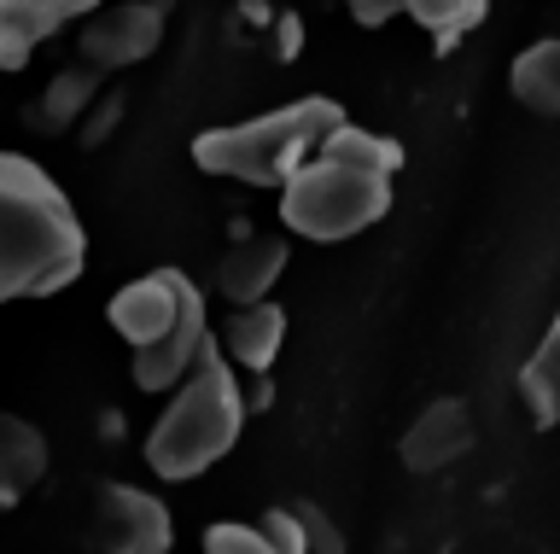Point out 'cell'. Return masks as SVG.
Masks as SVG:
<instances>
[{
    "label": "cell",
    "instance_id": "ffe728a7",
    "mask_svg": "<svg viewBox=\"0 0 560 554\" xmlns=\"http://www.w3.org/2000/svg\"><path fill=\"white\" fill-rule=\"evenodd\" d=\"M257 531L269 537L280 554H310V543H304V519H298V508H269V514L257 519Z\"/></svg>",
    "mask_w": 560,
    "mask_h": 554
},
{
    "label": "cell",
    "instance_id": "3957f363",
    "mask_svg": "<svg viewBox=\"0 0 560 554\" xmlns=\"http://www.w3.org/2000/svg\"><path fill=\"white\" fill-rule=\"evenodd\" d=\"M345 123V111L332 99H298V106L262 111L252 123H222L205 129L192 141V164L205 176L222 181H245V187H287L304 169L322 141Z\"/></svg>",
    "mask_w": 560,
    "mask_h": 554
},
{
    "label": "cell",
    "instance_id": "277c9868",
    "mask_svg": "<svg viewBox=\"0 0 560 554\" xmlns=\"http://www.w3.org/2000/svg\"><path fill=\"white\" fill-rule=\"evenodd\" d=\"M385 211H392V176L322 158V152L280 187V222L298 239H322V246L374 228Z\"/></svg>",
    "mask_w": 560,
    "mask_h": 554
},
{
    "label": "cell",
    "instance_id": "52a82bcc",
    "mask_svg": "<svg viewBox=\"0 0 560 554\" xmlns=\"http://www.w3.org/2000/svg\"><path fill=\"white\" fill-rule=\"evenodd\" d=\"M164 42V7H140V0H122V7H100L94 19L82 24V59L94 71H122V64L147 59L152 47Z\"/></svg>",
    "mask_w": 560,
    "mask_h": 554
},
{
    "label": "cell",
    "instance_id": "e0dca14e",
    "mask_svg": "<svg viewBox=\"0 0 560 554\" xmlns=\"http://www.w3.org/2000/svg\"><path fill=\"white\" fill-rule=\"evenodd\" d=\"M409 19L427 24L438 36V47H450L462 30H472L485 19V0H409Z\"/></svg>",
    "mask_w": 560,
    "mask_h": 554
},
{
    "label": "cell",
    "instance_id": "9c48e42d",
    "mask_svg": "<svg viewBox=\"0 0 560 554\" xmlns=\"http://www.w3.org/2000/svg\"><path fill=\"white\" fill-rule=\"evenodd\" d=\"M210 344H217V339H210L205 304H192L175 333H164L158 344H147V351H135V386H140V391H175V386H182V379L205 362Z\"/></svg>",
    "mask_w": 560,
    "mask_h": 554
},
{
    "label": "cell",
    "instance_id": "5b68a950",
    "mask_svg": "<svg viewBox=\"0 0 560 554\" xmlns=\"http://www.w3.org/2000/svg\"><path fill=\"white\" fill-rule=\"evenodd\" d=\"M192 304H205V292L187 281V274H175V269H152V274H140V281H129L112 298V327H117V339L129 344V351H147V344H158L164 333H175L182 327V316Z\"/></svg>",
    "mask_w": 560,
    "mask_h": 554
},
{
    "label": "cell",
    "instance_id": "8fae6325",
    "mask_svg": "<svg viewBox=\"0 0 560 554\" xmlns=\"http://www.w3.org/2000/svg\"><path fill=\"white\" fill-rule=\"evenodd\" d=\"M217 344H222V356L234 362V368L269 374V362L280 356V344H287V309L269 304V298H262V304H245V309H234V316L222 321Z\"/></svg>",
    "mask_w": 560,
    "mask_h": 554
},
{
    "label": "cell",
    "instance_id": "30bf717a",
    "mask_svg": "<svg viewBox=\"0 0 560 554\" xmlns=\"http://www.w3.org/2000/svg\"><path fill=\"white\" fill-rule=\"evenodd\" d=\"M280 269H287V239H280V234H252V239H240V246L217 263V292L234 309L262 304V298H269V286L280 281Z\"/></svg>",
    "mask_w": 560,
    "mask_h": 554
},
{
    "label": "cell",
    "instance_id": "9a60e30c",
    "mask_svg": "<svg viewBox=\"0 0 560 554\" xmlns=\"http://www.w3.org/2000/svg\"><path fill=\"white\" fill-rule=\"evenodd\" d=\"M520 397H525V409H532L537 426H555L560 421V316L549 321V333L537 339V351L525 356Z\"/></svg>",
    "mask_w": 560,
    "mask_h": 554
},
{
    "label": "cell",
    "instance_id": "4fadbf2b",
    "mask_svg": "<svg viewBox=\"0 0 560 554\" xmlns=\"http://www.w3.org/2000/svg\"><path fill=\"white\" fill-rule=\"evenodd\" d=\"M47 479V438L30 421L0 409V508L24 502Z\"/></svg>",
    "mask_w": 560,
    "mask_h": 554
},
{
    "label": "cell",
    "instance_id": "ba28073f",
    "mask_svg": "<svg viewBox=\"0 0 560 554\" xmlns=\"http://www.w3.org/2000/svg\"><path fill=\"white\" fill-rule=\"evenodd\" d=\"M472 449V403L467 397H432L402 432V467L409 473H438Z\"/></svg>",
    "mask_w": 560,
    "mask_h": 554
},
{
    "label": "cell",
    "instance_id": "603a6c76",
    "mask_svg": "<svg viewBox=\"0 0 560 554\" xmlns=\"http://www.w3.org/2000/svg\"><path fill=\"white\" fill-rule=\"evenodd\" d=\"M70 7H77V19H94V12L105 7V0H70Z\"/></svg>",
    "mask_w": 560,
    "mask_h": 554
},
{
    "label": "cell",
    "instance_id": "6da1fadb",
    "mask_svg": "<svg viewBox=\"0 0 560 554\" xmlns=\"http://www.w3.org/2000/svg\"><path fill=\"white\" fill-rule=\"evenodd\" d=\"M88 239L42 164L0 152V304L47 298L82 274Z\"/></svg>",
    "mask_w": 560,
    "mask_h": 554
},
{
    "label": "cell",
    "instance_id": "7a4b0ae2",
    "mask_svg": "<svg viewBox=\"0 0 560 554\" xmlns=\"http://www.w3.org/2000/svg\"><path fill=\"white\" fill-rule=\"evenodd\" d=\"M240 426H245V397L234 362L222 356V344H210L205 362L170 391L158 426L147 432V467L158 479H199L210 461H222L240 444Z\"/></svg>",
    "mask_w": 560,
    "mask_h": 554
},
{
    "label": "cell",
    "instance_id": "5bb4252c",
    "mask_svg": "<svg viewBox=\"0 0 560 554\" xmlns=\"http://www.w3.org/2000/svg\"><path fill=\"white\" fill-rule=\"evenodd\" d=\"M508 89H514V99L525 111L560 117V42L542 36V42L525 47V54L508 64Z\"/></svg>",
    "mask_w": 560,
    "mask_h": 554
},
{
    "label": "cell",
    "instance_id": "7402d4cb",
    "mask_svg": "<svg viewBox=\"0 0 560 554\" xmlns=\"http://www.w3.org/2000/svg\"><path fill=\"white\" fill-rule=\"evenodd\" d=\"M345 7H350V19H357V24L374 30V24H392L397 12H409V0H345Z\"/></svg>",
    "mask_w": 560,
    "mask_h": 554
},
{
    "label": "cell",
    "instance_id": "8992f818",
    "mask_svg": "<svg viewBox=\"0 0 560 554\" xmlns=\"http://www.w3.org/2000/svg\"><path fill=\"white\" fill-rule=\"evenodd\" d=\"M170 508L140 484H100L94 491V549L100 554H164L170 549Z\"/></svg>",
    "mask_w": 560,
    "mask_h": 554
},
{
    "label": "cell",
    "instance_id": "d6986e66",
    "mask_svg": "<svg viewBox=\"0 0 560 554\" xmlns=\"http://www.w3.org/2000/svg\"><path fill=\"white\" fill-rule=\"evenodd\" d=\"M205 554H280V549L257 526H234V519H222V526L205 531Z\"/></svg>",
    "mask_w": 560,
    "mask_h": 554
},
{
    "label": "cell",
    "instance_id": "44dd1931",
    "mask_svg": "<svg viewBox=\"0 0 560 554\" xmlns=\"http://www.w3.org/2000/svg\"><path fill=\"white\" fill-rule=\"evenodd\" d=\"M298 519H304V543L310 554H345V531L327 519V508H315V502H292Z\"/></svg>",
    "mask_w": 560,
    "mask_h": 554
},
{
    "label": "cell",
    "instance_id": "2e32d148",
    "mask_svg": "<svg viewBox=\"0 0 560 554\" xmlns=\"http://www.w3.org/2000/svg\"><path fill=\"white\" fill-rule=\"evenodd\" d=\"M322 158H339V164H357V169H374V176H397L402 169V146L392 134H374V129H357V123H339L322 141Z\"/></svg>",
    "mask_w": 560,
    "mask_h": 554
},
{
    "label": "cell",
    "instance_id": "ac0fdd59",
    "mask_svg": "<svg viewBox=\"0 0 560 554\" xmlns=\"http://www.w3.org/2000/svg\"><path fill=\"white\" fill-rule=\"evenodd\" d=\"M100 89V71H65L59 82H52V99H42V111L35 117H47V123H70V111L88 106Z\"/></svg>",
    "mask_w": 560,
    "mask_h": 554
},
{
    "label": "cell",
    "instance_id": "7c38bea8",
    "mask_svg": "<svg viewBox=\"0 0 560 554\" xmlns=\"http://www.w3.org/2000/svg\"><path fill=\"white\" fill-rule=\"evenodd\" d=\"M77 19L70 0H0V71H24L59 24Z\"/></svg>",
    "mask_w": 560,
    "mask_h": 554
}]
</instances>
